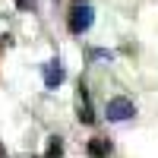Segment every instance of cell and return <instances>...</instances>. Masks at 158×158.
I'll use <instances>...</instances> for the list:
<instances>
[{"label":"cell","mask_w":158,"mask_h":158,"mask_svg":"<svg viewBox=\"0 0 158 158\" xmlns=\"http://www.w3.org/2000/svg\"><path fill=\"white\" fill-rule=\"evenodd\" d=\"M104 114H108V120L120 123V120H130V117L136 114V104L130 101V98H111L108 108H104Z\"/></svg>","instance_id":"obj_1"},{"label":"cell","mask_w":158,"mask_h":158,"mask_svg":"<svg viewBox=\"0 0 158 158\" xmlns=\"http://www.w3.org/2000/svg\"><path fill=\"white\" fill-rule=\"evenodd\" d=\"M89 25H92V6H73L70 10V32L73 35H82V32H89Z\"/></svg>","instance_id":"obj_2"},{"label":"cell","mask_w":158,"mask_h":158,"mask_svg":"<svg viewBox=\"0 0 158 158\" xmlns=\"http://www.w3.org/2000/svg\"><path fill=\"white\" fill-rule=\"evenodd\" d=\"M63 76H67V73H63L60 60H48V63H44V85H48V89H57V85L63 82Z\"/></svg>","instance_id":"obj_3"},{"label":"cell","mask_w":158,"mask_h":158,"mask_svg":"<svg viewBox=\"0 0 158 158\" xmlns=\"http://www.w3.org/2000/svg\"><path fill=\"white\" fill-rule=\"evenodd\" d=\"M85 152H89L92 158H108V155H111V142H108V139H92Z\"/></svg>","instance_id":"obj_4"},{"label":"cell","mask_w":158,"mask_h":158,"mask_svg":"<svg viewBox=\"0 0 158 158\" xmlns=\"http://www.w3.org/2000/svg\"><path fill=\"white\" fill-rule=\"evenodd\" d=\"M79 120H82V123H92V120H95V114H92V108H89L85 89H79Z\"/></svg>","instance_id":"obj_5"},{"label":"cell","mask_w":158,"mask_h":158,"mask_svg":"<svg viewBox=\"0 0 158 158\" xmlns=\"http://www.w3.org/2000/svg\"><path fill=\"white\" fill-rule=\"evenodd\" d=\"M48 155H51V158H60V155H63V142H60L57 136L48 142Z\"/></svg>","instance_id":"obj_6"},{"label":"cell","mask_w":158,"mask_h":158,"mask_svg":"<svg viewBox=\"0 0 158 158\" xmlns=\"http://www.w3.org/2000/svg\"><path fill=\"white\" fill-rule=\"evenodd\" d=\"M16 3H19L22 10H29V6H35V0H16Z\"/></svg>","instance_id":"obj_7"},{"label":"cell","mask_w":158,"mask_h":158,"mask_svg":"<svg viewBox=\"0 0 158 158\" xmlns=\"http://www.w3.org/2000/svg\"><path fill=\"white\" fill-rule=\"evenodd\" d=\"M0 158H3V149H0Z\"/></svg>","instance_id":"obj_8"}]
</instances>
